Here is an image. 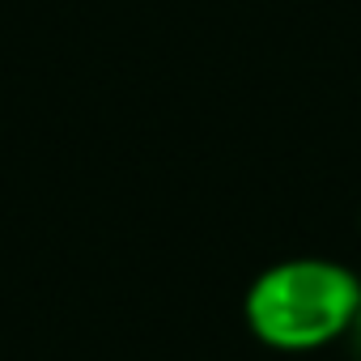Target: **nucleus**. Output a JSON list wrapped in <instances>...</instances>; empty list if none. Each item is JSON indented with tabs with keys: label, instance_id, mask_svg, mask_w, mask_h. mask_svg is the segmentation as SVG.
<instances>
[{
	"label": "nucleus",
	"instance_id": "obj_1",
	"mask_svg": "<svg viewBox=\"0 0 361 361\" xmlns=\"http://www.w3.org/2000/svg\"><path fill=\"white\" fill-rule=\"evenodd\" d=\"M361 281L353 268L319 255H298L264 268L247 289L243 314L259 344L276 353H314L353 331Z\"/></svg>",
	"mask_w": 361,
	"mask_h": 361
},
{
	"label": "nucleus",
	"instance_id": "obj_2",
	"mask_svg": "<svg viewBox=\"0 0 361 361\" xmlns=\"http://www.w3.org/2000/svg\"><path fill=\"white\" fill-rule=\"evenodd\" d=\"M353 336H357V344H361V310H357V323H353Z\"/></svg>",
	"mask_w": 361,
	"mask_h": 361
}]
</instances>
